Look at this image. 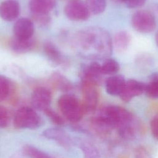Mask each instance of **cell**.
Wrapping results in <instances>:
<instances>
[{
	"label": "cell",
	"instance_id": "obj_1",
	"mask_svg": "<svg viewBox=\"0 0 158 158\" xmlns=\"http://www.w3.org/2000/svg\"><path fill=\"white\" fill-rule=\"evenodd\" d=\"M74 48L82 57L98 60L107 59L112 52V39L102 28L90 27L78 31L73 40Z\"/></svg>",
	"mask_w": 158,
	"mask_h": 158
},
{
	"label": "cell",
	"instance_id": "obj_2",
	"mask_svg": "<svg viewBox=\"0 0 158 158\" xmlns=\"http://www.w3.org/2000/svg\"><path fill=\"white\" fill-rule=\"evenodd\" d=\"M132 120L133 115L128 110L119 106L110 105L101 110L94 118V123L98 128L107 130L112 128L127 127Z\"/></svg>",
	"mask_w": 158,
	"mask_h": 158
},
{
	"label": "cell",
	"instance_id": "obj_3",
	"mask_svg": "<svg viewBox=\"0 0 158 158\" xmlns=\"http://www.w3.org/2000/svg\"><path fill=\"white\" fill-rule=\"evenodd\" d=\"M57 104L62 115L70 122L77 123L82 118L85 113L82 103L74 95H62L59 98Z\"/></svg>",
	"mask_w": 158,
	"mask_h": 158
},
{
	"label": "cell",
	"instance_id": "obj_4",
	"mask_svg": "<svg viewBox=\"0 0 158 158\" xmlns=\"http://www.w3.org/2000/svg\"><path fill=\"white\" fill-rule=\"evenodd\" d=\"M43 121L35 109L30 107H22L15 113L14 126L20 129H36L41 126Z\"/></svg>",
	"mask_w": 158,
	"mask_h": 158
},
{
	"label": "cell",
	"instance_id": "obj_5",
	"mask_svg": "<svg viewBox=\"0 0 158 158\" xmlns=\"http://www.w3.org/2000/svg\"><path fill=\"white\" fill-rule=\"evenodd\" d=\"M96 83L90 81L81 80V89L82 93V105L85 112L94 111L99 101V92Z\"/></svg>",
	"mask_w": 158,
	"mask_h": 158
},
{
	"label": "cell",
	"instance_id": "obj_6",
	"mask_svg": "<svg viewBox=\"0 0 158 158\" xmlns=\"http://www.w3.org/2000/svg\"><path fill=\"white\" fill-rule=\"evenodd\" d=\"M133 28L141 33H149L156 27L154 15L148 10H139L135 12L131 20Z\"/></svg>",
	"mask_w": 158,
	"mask_h": 158
},
{
	"label": "cell",
	"instance_id": "obj_7",
	"mask_svg": "<svg viewBox=\"0 0 158 158\" xmlns=\"http://www.w3.org/2000/svg\"><path fill=\"white\" fill-rule=\"evenodd\" d=\"M66 17L73 21H85L90 16L85 2L81 0H70L64 7Z\"/></svg>",
	"mask_w": 158,
	"mask_h": 158
},
{
	"label": "cell",
	"instance_id": "obj_8",
	"mask_svg": "<svg viewBox=\"0 0 158 158\" xmlns=\"http://www.w3.org/2000/svg\"><path fill=\"white\" fill-rule=\"evenodd\" d=\"M52 94L51 91L45 87L36 88L32 93L31 102L35 110L44 111L49 108Z\"/></svg>",
	"mask_w": 158,
	"mask_h": 158
},
{
	"label": "cell",
	"instance_id": "obj_9",
	"mask_svg": "<svg viewBox=\"0 0 158 158\" xmlns=\"http://www.w3.org/2000/svg\"><path fill=\"white\" fill-rule=\"evenodd\" d=\"M146 84L139 81L131 79L125 81L120 94V99L124 102H129L135 97L140 96L145 92Z\"/></svg>",
	"mask_w": 158,
	"mask_h": 158
},
{
	"label": "cell",
	"instance_id": "obj_10",
	"mask_svg": "<svg viewBox=\"0 0 158 158\" xmlns=\"http://www.w3.org/2000/svg\"><path fill=\"white\" fill-rule=\"evenodd\" d=\"M34 23L31 20L22 17L19 19L14 23V37L20 40H28L33 38L34 33Z\"/></svg>",
	"mask_w": 158,
	"mask_h": 158
},
{
	"label": "cell",
	"instance_id": "obj_11",
	"mask_svg": "<svg viewBox=\"0 0 158 158\" xmlns=\"http://www.w3.org/2000/svg\"><path fill=\"white\" fill-rule=\"evenodd\" d=\"M20 5L16 0H5L0 4V17L7 22L17 19L20 14Z\"/></svg>",
	"mask_w": 158,
	"mask_h": 158
},
{
	"label": "cell",
	"instance_id": "obj_12",
	"mask_svg": "<svg viewBox=\"0 0 158 158\" xmlns=\"http://www.w3.org/2000/svg\"><path fill=\"white\" fill-rule=\"evenodd\" d=\"M81 73V80L90 81L97 85H99L103 75L101 71V65L97 62H92L83 66Z\"/></svg>",
	"mask_w": 158,
	"mask_h": 158
},
{
	"label": "cell",
	"instance_id": "obj_13",
	"mask_svg": "<svg viewBox=\"0 0 158 158\" xmlns=\"http://www.w3.org/2000/svg\"><path fill=\"white\" fill-rule=\"evenodd\" d=\"M126 80L123 75L115 74L107 78L105 82L106 92L111 96H120Z\"/></svg>",
	"mask_w": 158,
	"mask_h": 158
},
{
	"label": "cell",
	"instance_id": "obj_14",
	"mask_svg": "<svg viewBox=\"0 0 158 158\" xmlns=\"http://www.w3.org/2000/svg\"><path fill=\"white\" fill-rule=\"evenodd\" d=\"M56 6V0H30L29 8L32 15L49 14Z\"/></svg>",
	"mask_w": 158,
	"mask_h": 158
},
{
	"label": "cell",
	"instance_id": "obj_15",
	"mask_svg": "<svg viewBox=\"0 0 158 158\" xmlns=\"http://www.w3.org/2000/svg\"><path fill=\"white\" fill-rule=\"evenodd\" d=\"M44 136L48 139L56 141L63 147H68L71 143L69 135L62 129L59 128H49L44 130L43 133Z\"/></svg>",
	"mask_w": 158,
	"mask_h": 158
},
{
	"label": "cell",
	"instance_id": "obj_16",
	"mask_svg": "<svg viewBox=\"0 0 158 158\" xmlns=\"http://www.w3.org/2000/svg\"><path fill=\"white\" fill-rule=\"evenodd\" d=\"M33 38L28 40H20L13 38L10 43V46L12 51L17 54H23L31 51L35 46Z\"/></svg>",
	"mask_w": 158,
	"mask_h": 158
},
{
	"label": "cell",
	"instance_id": "obj_17",
	"mask_svg": "<svg viewBox=\"0 0 158 158\" xmlns=\"http://www.w3.org/2000/svg\"><path fill=\"white\" fill-rule=\"evenodd\" d=\"M43 51L48 59L55 65L61 64L63 60L62 54L56 45L51 41H46L43 44Z\"/></svg>",
	"mask_w": 158,
	"mask_h": 158
},
{
	"label": "cell",
	"instance_id": "obj_18",
	"mask_svg": "<svg viewBox=\"0 0 158 158\" xmlns=\"http://www.w3.org/2000/svg\"><path fill=\"white\" fill-rule=\"evenodd\" d=\"M131 42V36L126 31H120L116 33L112 40L113 47L118 52H123L127 49Z\"/></svg>",
	"mask_w": 158,
	"mask_h": 158
},
{
	"label": "cell",
	"instance_id": "obj_19",
	"mask_svg": "<svg viewBox=\"0 0 158 158\" xmlns=\"http://www.w3.org/2000/svg\"><path fill=\"white\" fill-rule=\"evenodd\" d=\"M51 81L58 89L63 91H68L73 88V85L65 77L56 72L51 77Z\"/></svg>",
	"mask_w": 158,
	"mask_h": 158
},
{
	"label": "cell",
	"instance_id": "obj_20",
	"mask_svg": "<svg viewBox=\"0 0 158 158\" xmlns=\"http://www.w3.org/2000/svg\"><path fill=\"white\" fill-rule=\"evenodd\" d=\"M145 93L151 98L158 99V72L152 73L146 84Z\"/></svg>",
	"mask_w": 158,
	"mask_h": 158
},
{
	"label": "cell",
	"instance_id": "obj_21",
	"mask_svg": "<svg viewBox=\"0 0 158 158\" xmlns=\"http://www.w3.org/2000/svg\"><path fill=\"white\" fill-rule=\"evenodd\" d=\"M12 89L11 81L6 76L0 75V101L6 100L11 94Z\"/></svg>",
	"mask_w": 158,
	"mask_h": 158
},
{
	"label": "cell",
	"instance_id": "obj_22",
	"mask_svg": "<svg viewBox=\"0 0 158 158\" xmlns=\"http://www.w3.org/2000/svg\"><path fill=\"white\" fill-rule=\"evenodd\" d=\"M120 70V65L118 62L112 58H107L105 59L104 62L101 64V71L103 75H114Z\"/></svg>",
	"mask_w": 158,
	"mask_h": 158
},
{
	"label": "cell",
	"instance_id": "obj_23",
	"mask_svg": "<svg viewBox=\"0 0 158 158\" xmlns=\"http://www.w3.org/2000/svg\"><path fill=\"white\" fill-rule=\"evenodd\" d=\"M85 3L90 14L94 15L102 13L107 5L106 0H85Z\"/></svg>",
	"mask_w": 158,
	"mask_h": 158
},
{
	"label": "cell",
	"instance_id": "obj_24",
	"mask_svg": "<svg viewBox=\"0 0 158 158\" xmlns=\"http://www.w3.org/2000/svg\"><path fill=\"white\" fill-rule=\"evenodd\" d=\"M23 152L29 158H54L38 148L29 145H27L23 148Z\"/></svg>",
	"mask_w": 158,
	"mask_h": 158
},
{
	"label": "cell",
	"instance_id": "obj_25",
	"mask_svg": "<svg viewBox=\"0 0 158 158\" xmlns=\"http://www.w3.org/2000/svg\"><path fill=\"white\" fill-rule=\"evenodd\" d=\"M84 158H100L97 149L89 143H84L81 146Z\"/></svg>",
	"mask_w": 158,
	"mask_h": 158
},
{
	"label": "cell",
	"instance_id": "obj_26",
	"mask_svg": "<svg viewBox=\"0 0 158 158\" xmlns=\"http://www.w3.org/2000/svg\"><path fill=\"white\" fill-rule=\"evenodd\" d=\"M45 115L49 118V119L54 124L60 126L63 125L65 123V120L64 118L59 115L58 113H57L55 110H52L50 107L47 109L46 110L44 111Z\"/></svg>",
	"mask_w": 158,
	"mask_h": 158
},
{
	"label": "cell",
	"instance_id": "obj_27",
	"mask_svg": "<svg viewBox=\"0 0 158 158\" xmlns=\"http://www.w3.org/2000/svg\"><path fill=\"white\" fill-rule=\"evenodd\" d=\"M9 122V115L7 110L0 106V128H5Z\"/></svg>",
	"mask_w": 158,
	"mask_h": 158
},
{
	"label": "cell",
	"instance_id": "obj_28",
	"mask_svg": "<svg viewBox=\"0 0 158 158\" xmlns=\"http://www.w3.org/2000/svg\"><path fill=\"white\" fill-rule=\"evenodd\" d=\"M35 21L41 26H47L51 22L49 14L33 15Z\"/></svg>",
	"mask_w": 158,
	"mask_h": 158
},
{
	"label": "cell",
	"instance_id": "obj_29",
	"mask_svg": "<svg viewBox=\"0 0 158 158\" xmlns=\"http://www.w3.org/2000/svg\"><path fill=\"white\" fill-rule=\"evenodd\" d=\"M146 0H122V3H124L127 7L134 9L143 6Z\"/></svg>",
	"mask_w": 158,
	"mask_h": 158
},
{
	"label": "cell",
	"instance_id": "obj_30",
	"mask_svg": "<svg viewBox=\"0 0 158 158\" xmlns=\"http://www.w3.org/2000/svg\"><path fill=\"white\" fill-rule=\"evenodd\" d=\"M151 130L154 138L158 140V115H156L151 122Z\"/></svg>",
	"mask_w": 158,
	"mask_h": 158
},
{
	"label": "cell",
	"instance_id": "obj_31",
	"mask_svg": "<svg viewBox=\"0 0 158 158\" xmlns=\"http://www.w3.org/2000/svg\"><path fill=\"white\" fill-rule=\"evenodd\" d=\"M155 40H156V43L157 44V46H158V31L156 32V36H155Z\"/></svg>",
	"mask_w": 158,
	"mask_h": 158
},
{
	"label": "cell",
	"instance_id": "obj_32",
	"mask_svg": "<svg viewBox=\"0 0 158 158\" xmlns=\"http://www.w3.org/2000/svg\"><path fill=\"white\" fill-rule=\"evenodd\" d=\"M110 1L115 3H122V0H110Z\"/></svg>",
	"mask_w": 158,
	"mask_h": 158
},
{
	"label": "cell",
	"instance_id": "obj_33",
	"mask_svg": "<svg viewBox=\"0 0 158 158\" xmlns=\"http://www.w3.org/2000/svg\"><path fill=\"white\" fill-rule=\"evenodd\" d=\"M63 1H70V0H63Z\"/></svg>",
	"mask_w": 158,
	"mask_h": 158
}]
</instances>
